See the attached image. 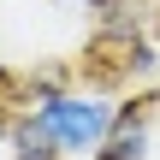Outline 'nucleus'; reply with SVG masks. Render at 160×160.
<instances>
[{"instance_id":"7","label":"nucleus","mask_w":160,"mask_h":160,"mask_svg":"<svg viewBox=\"0 0 160 160\" xmlns=\"http://www.w3.org/2000/svg\"><path fill=\"white\" fill-rule=\"evenodd\" d=\"M154 6H160V0H154Z\"/></svg>"},{"instance_id":"1","label":"nucleus","mask_w":160,"mask_h":160,"mask_svg":"<svg viewBox=\"0 0 160 160\" xmlns=\"http://www.w3.org/2000/svg\"><path fill=\"white\" fill-rule=\"evenodd\" d=\"M30 113L48 125V137L59 142V154H101L113 119H119V101H107L101 89H53L42 101H30Z\"/></svg>"},{"instance_id":"2","label":"nucleus","mask_w":160,"mask_h":160,"mask_svg":"<svg viewBox=\"0 0 160 160\" xmlns=\"http://www.w3.org/2000/svg\"><path fill=\"white\" fill-rule=\"evenodd\" d=\"M148 154H154V113H148V101H131V107H119L95 160H148Z\"/></svg>"},{"instance_id":"4","label":"nucleus","mask_w":160,"mask_h":160,"mask_svg":"<svg viewBox=\"0 0 160 160\" xmlns=\"http://www.w3.org/2000/svg\"><path fill=\"white\" fill-rule=\"evenodd\" d=\"M125 65H131L137 77H142V71H154V65H160V53H154V42H148L142 30H131V36H125Z\"/></svg>"},{"instance_id":"5","label":"nucleus","mask_w":160,"mask_h":160,"mask_svg":"<svg viewBox=\"0 0 160 160\" xmlns=\"http://www.w3.org/2000/svg\"><path fill=\"white\" fill-rule=\"evenodd\" d=\"M12 77V53H6V30H0V83Z\"/></svg>"},{"instance_id":"6","label":"nucleus","mask_w":160,"mask_h":160,"mask_svg":"<svg viewBox=\"0 0 160 160\" xmlns=\"http://www.w3.org/2000/svg\"><path fill=\"white\" fill-rule=\"evenodd\" d=\"M0 137H6V107H0Z\"/></svg>"},{"instance_id":"3","label":"nucleus","mask_w":160,"mask_h":160,"mask_svg":"<svg viewBox=\"0 0 160 160\" xmlns=\"http://www.w3.org/2000/svg\"><path fill=\"white\" fill-rule=\"evenodd\" d=\"M0 148H6L12 160H65V154H59V142L48 137V125H42L30 107L6 113V137H0Z\"/></svg>"}]
</instances>
